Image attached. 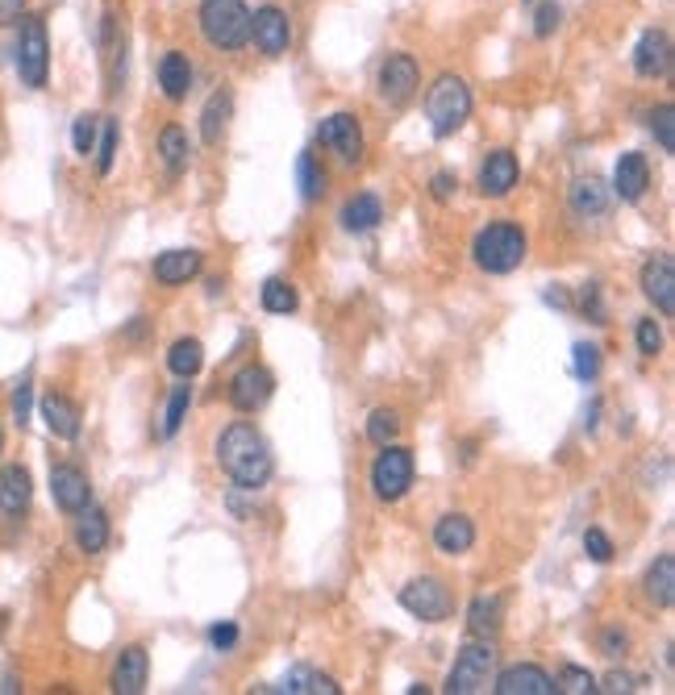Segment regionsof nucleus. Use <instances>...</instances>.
Masks as SVG:
<instances>
[{
    "mask_svg": "<svg viewBox=\"0 0 675 695\" xmlns=\"http://www.w3.org/2000/svg\"><path fill=\"white\" fill-rule=\"evenodd\" d=\"M113 159H117V121L108 117L105 129H101V147H96V171L108 175V171H113Z\"/></svg>",
    "mask_w": 675,
    "mask_h": 695,
    "instance_id": "37998d69",
    "label": "nucleus"
},
{
    "mask_svg": "<svg viewBox=\"0 0 675 695\" xmlns=\"http://www.w3.org/2000/svg\"><path fill=\"white\" fill-rule=\"evenodd\" d=\"M272 692H288V695H338L342 687H338L330 674L313 671V667H293V671L279 679V687H272Z\"/></svg>",
    "mask_w": 675,
    "mask_h": 695,
    "instance_id": "bb28decb",
    "label": "nucleus"
},
{
    "mask_svg": "<svg viewBox=\"0 0 675 695\" xmlns=\"http://www.w3.org/2000/svg\"><path fill=\"white\" fill-rule=\"evenodd\" d=\"M168 367H171V375L192 380V375L205 367V346H201L196 337H180V341L168 350Z\"/></svg>",
    "mask_w": 675,
    "mask_h": 695,
    "instance_id": "473e14b6",
    "label": "nucleus"
},
{
    "mask_svg": "<svg viewBox=\"0 0 675 695\" xmlns=\"http://www.w3.org/2000/svg\"><path fill=\"white\" fill-rule=\"evenodd\" d=\"M492 692L501 695H554V679L534 662L508 667V671L492 674Z\"/></svg>",
    "mask_w": 675,
    "mask_h": 695,
    "instance_id": "dca6fc26",
    "label": "nucleus"
},
{
    "mask_svg": "<svg viewBox=\"0 0 675 695\" xmlns=\"http://www.w3.org/2000/svg\"><path fill=\"white\" fill-rule=\"evenodd\" d=\"M296 288L288 283V279H267L263 283V309L267 313H275V316H288V313H296Z\"/></svg>",
    "mask_w": 675,
    "mask_h": 695,
    "instance_id": "72a5a7b5",
    "label": "nucleus"
},
{
    "mask_svg": "<svg viewBox=\"0 0 675 695\" xmlns=\"http://www.w3.org/2000/svg\"><path fill=\"white\" fill-rule=\"evenodd\" d=\"M159 154H163V167H168L171 179H175V175H184V167H188V159H192L188 134H184L180 126H168L163 134H159Z\"/></svg>",
    "mask_w": 675,
    "mask_h": 695,
    "instance_id": "7c9ffc66",
    "label": "nucleus"
},
{
    "mask_svg": "<svg viewBox=\"0 0 675 695\" xmlns=\"http://www.w3.org/2000/svg\"><path fill=\"white\" fill-rule=\"evenodd\" d=\"M642 296H647V300H651V304L663 316L675 313V267H672V254H654V258H647V267H642Z\"/></svg>",
    "mask_w": 675,
    "mask_h": 695,
    "instance_id": "2eb2a0df",
    "label": "nucleus"
},
{
    "mask_svg": "<svg viewBox=\"0 0 675 695\" xmlns=\"http://www.w3.org/2000/svg\"><path fill=\"white\" fill-rule=\"evenodd\" d=\"M526 251H529L526 230L513 225V221H492V225L476 233V242H471V258H476V267L488 275L517 271V267L526 263Z\"/></svg>",
    "mask_w": 675,
    "mask_h": 695,
    "instance_id": "f03ea898",
    "label": "nucleus"
},
{
    "mask_svg": "<svg viewBox=\"0 0 675 695\" xmlns=\"http://www.w3.org/2000/svg\"><path fill=\"white\" fill-rule=\"evenodd\" d=\"M43 421L46 429H50L55 438H64V442L80 438V408L67 401V396H59V392H46L43 396Z\"/></svg>",
    "mask_w": 675,
    "mask_h": 695,
    "instance_id": "4be33fe9",
    "label": "nucleus"
},
{
    "mask_svg": "<svg viewBox=\"0 0 675 695\" xmlns=\"http://www.w3.org/2000/svg\"><path fill=\"white\" fill-rule=\"evenodd\" d=\"M425 117H430V129L434 138H450L467 126L471 117V88H467L464 76H438L434 88L425 92Z\"/></svg>",
    "mask_w": 675,
    "mask_h": 695,
    "instance_id": "7ed1b4c3",
    "label": "nucleus"
},
{
    "mask_svg": "<svg viewBox=\"0 0 675 695\" xmlns=\"http://www.w3.org/2000/svg\"><path fill=\"white\" fill-rule=\"evenodd\" d=\"M34 500V479H30V471L18 463L0 466V512L4 517H22L25 508Z\"/></svg>",
    "mask_w": 675,
    "mask_h": 695,
    "instance_id": "aec40b11",
    "label": "nucleus"
},
{
    "mask_svg": "<svg viewBox=\"0 0 675 695\" xmlns=\"http://www.w3.org/2000/svg\"><path fill=\"white\" fill-rule=\"evenodd\" d=\"M559 22H563V9H559L554 0H542V4L534 9V34H538V38H550V34L559 30Z\"/></svg>",
    "mask_w": 675,
    "mask_h": 695,
    "instance_id": "c03bdc74",
    "label": "nucleus"
},
{
    "mask_svg": "<svg viewBox=\"0 0 675 695\" xmlns=\"http://www.w3.org/2000/svg\"><path fill=\"white\" fill-rule=\"evenodd\" d=\"M584 549H588L592 563H613V542L600 529H588V533H584Z\"/></svg>",
    "mask_w": 675,
    "mask_h": 695,
    "instance_id": "a18cd8bd",
    "label": "nucleus"
},
{
    "mask_svg": "<svg viewBox=\"0 0 675 695\" xmlns=\"http://www.w3.org/2000/svg\"><path fill=\"white\" fill-rule=\"evenodd\" d=\"M188 408H192V387H188V380H184L180 387H171L168 417H163V438H175V433H180V425H184V417H188Z\"/></svg>",
    "mask_w": 675,
    "mask_h": 695,
    "instance_id": "f704fd0d",
    "label": "nucleus"
},
{
    "mask_svg": "<svg viewBox=\"0 0 675 695\" xmlns=\"http://www.w3.org/2000/svg\"><path fill=\"white\" fill-rule=\"evenodd\" d=\"M30 401H34V383L25 375L18 383V392H13V417H18V425H30Z\"/></svg>",
    "mask_w": 675,
    "mask_h": 695,
    "instance_id": "de8ad7c7",
    "label": "nucleus"
},
{
    "mask_svg": "<svg viewBox=\"0 0 675 695\" xmlns=\"http://www.w3.org/2000/svg\"><path fill=\"white\" fill-rule=\"evenodd\" d=\"M647 192H651V163H647V154H638V150L621 154L617 167H613V196L626 200V205H638Z\"/></svg>",
    "mask_w": 675,
    "mask_h": 695,
    "instance_id": "ddd939ff",
    "label": "nucleus"
},
{
    "mask_svg": "<svg viewBox=\"0 0 675 695\" xmlns=\"http://www.w3.org/2000/svg\"><path fill=\"white\" fill-rule=\"evenodd\" d=\"M296 179H300V196H305V200H321V192H325V171L317 167L313 154H300V159H296Z\"/></svg>",
    "mask_w": 675,
    "mask_h": 695,
    "instance_id": "c9c22d12",
    "label": "nucleus"
},
{
    "mask_svg": "<svg viewBox=\"0 0 675 695\" xmlns=\"http://www.w3.org/2000/svg\"><path fill=\"white\" fill-rule=\"evenodd\" d=\"M517 179H522V167H517L513 150H492L484 159V167H480V192L492 196V200L508 196V192L517 188Z\"/></svg>",
    "mask_w": 675,
    "mask_h": 695,
    "instance_id": "a211bd4d",
    "label": "nucleus"
},
{
    "mask_svg": "<svg viewBox=\"0 0 675 695\" xmlns=\"http://www.w3.org/2000/svg\"><path fill=\"white\" fill-rule=\"evenodd\" d=\"M434 546L443 549V554H467V549L476 546V525H471V517H464V512H446L443 521L434 525Z\"/></svg>",
    "mask_w": 675,
    "mask_h": 695,
    "instance_id": "412c9836",
    "label": "nucleus"
},
{
    "mask_svg": "<svg viewBox=\"0 0 675 695\" xmlns=\"http://www.w3.org/2000/svg\"><path fill=\"white\" fill-rule=\"evenodd\" d=\"M651 134L659 138V150H663V154H675V108L672 105L651 108Z\"/></svg>",
    "mask_w": 675,
    "mask_h": 695,
    "instance_id": "4c0bfd02",
    "label": "nucleus"
},
{
    "mask_svg": "<svg viewBox=\"0 0 675 695\" xmlns=\"http://www.w3.org/2000/svg\"><path fill=\"white\" fill-rule=\"evenodd\" d=\"M626 650H630V637H626V629L609 625V629L600 633V653H605V658H626Z\"/></svg>",
    "mask_w": 675,
    "mask_h": 695,
    "instance_id": "49530a36",
    "label": "nucleus"
},
{
    "mask_svg": "<svg viewBox=\"0 0 675 695\" xmlns=\"http://www.w3.org/2000/svg\"><path fill=\"white\" fill-rule=\"evenodd\" d=\"M201 34L213 50H242L251 43L247 0H201Z\"/></svg>",
    "mask_w": 675,
    "mask_h": 695,
    "instance_id": "20e7f679",
    "label": "nucleus"
},
{
    "mask_svg": "<svg viewBox=\"0 0 675 695\" xmlns=\"http://www.w3.org/2000/svg\"><path fill=\"white\" fill-rule=\"evenodd\" d=\"M18 76L25 88H46L50 76V38H46L43 18H22V34H18Z\"/></svg>",
    "mask_w": 675,
    "mask_h": 695,
    "instance_id": "423d86ee",
    "label": "nucleus"
},
{
    "mask_svg": "<svg viewBox=\"0 0 675 695\" xmlns=\"http://www.w3.org/2000/svg\"><path fill=\"white\" fill-rule=\"evenodd\" d=\"M492 674H496V650L492 641H467L455 667L446 674V692L450 695H480L492 687Z\"/></svg>",
    "mask_w": 675,
    "mask_h": 695,
    "instance_id": "39448f33",
    "label": "nucleus"
},
{
    "mask_svg": "<svg viewBox=\"0 0 675 695\" xmlns=\"http://www.w3.org/2000/svg\"><path fill=\"white\" fill-rule=\"evenodd\" d=\"M554 692H563V695H588V692H596V679H592L584 667H563V671L554 674Z\"/></svg>",
    "mask_w": 675,
    "mask_h": 695,
    "instance_id": "58836bf2",
    "label": "nucleus"
},
{
    "mask_svg": "<svg viewBox=\"0 0 675 695\" xmlns=\"http://www.w3.org/2000/svg\"><path fill=\"white\" fill-rule=\"evenodd\" d=\"M401 609L413 612L417 621H425V625H438V621H446L450 612H455V595H450V588H446L443 579H413L409 588L401 591Z\"/></svg>",
    "mask_w": 675,
    "mask_h": 695,
    "instance_id": "6e6552de",
    "label": "nucleus"
},
{
    "mask_svg": "<svg viewBox=\"0 0 675 695\" xmlns=\"http://www.w3.org/2000/svg\"><path fill=\"white\" fill-rule=\"evenodd\" d=\"M196 275H201V251H168L155 258V279L168 288H180Z\"/></svg>",
    "mask_w": 675,
    "mask_h": 695,
    "instance_id": "5701e85b",
    "label": "nucleus"
},
{
    "mask_svg": "<svg viewBox=\"0 0 675 695\" xmlns=\"http://www.w3.org/2000/svg\"><path fill=\"white\" fill-rule=\"evenodd\" d=\"M272 392H275L272 371L259 367V362H247V367L230 380V404L238 413H259L263 404L272 401Z\"/></svg>",
    "mask_w": 675,
    "mask_h": 695,
    "instance_id": "f8f14e48",
    "label": "nucleus"
},
{
    "mask_svg": "<svg viewBox=\"0 0 675 695\" xmlns=\"http://www.w3.org/2000/svg\"><path fill=\"white\" fill-rule=\"evenodd\" d=\"M50 496H55V505L64 508V512H84L92 505V484H88V475L80 466L71 463H59L50 471Z\"/></svg>",
    "mask_w": 675,
    "mask_h": 695,
    "instance_id": "4468645a",
    "label": "nucleus"
},
{
    "mask_svg": "<svg viewBox=\"0 0 675 695\" xmlns=\"http://www.w3.org/2000/svg\"><path fill=\"white\" fill-rule=\"evenodd\" d=\"M230 113H233V96L221 88V92H213L209 105H205V113H201V138L209 142V147H217L221 142V134H226V126H230Z\"/></svg>",
    "mask_w": 675,
    "mask_h": 695,
    "instance_id": "c756f323",
    "label": "nucleus"
},
{
    "mask_svg": "<svg viewBox=\"0 0 675 695\" xmlns=\"http://www.w3.org/2000/svg\"><path fill=\"white\" fill-rule=\"evenodd\" d=\"M96 126H101V117H92V113H80L76 117V126H71V147H76V154H92L96 150Z\"/></svg>",
    "mask_w": 675,
    "mask_h": 695,
    "instance_id": "ea45409f",
    "label": "nucleus"
},
{
    "mask_svg": "<svg viewBox=\"0 0 675 695\" xmlns=\"http://www.w3.org/2000/svg\"><path fill=\"white\" fill-rule=\"evenodd\" d=\"M376 84H380V96L388 101L392 108H404L413 96H417V84H422V71H417V59L413 55H388L380 63V76H376Z\"/></svg>",
    "mask_w": 675,
    "mask_h": 695,
    "instance_id": "1a4fd4ad",
    "label": "nucleus"
},
{
    "mask_svg": "<svg viewBox=\"0 0 675 695\" xmlns=\"http://www.w3.org/2000/svg\"><path fill=\"white\" fill-rule=\"evenodd\" d=\"M209 641H213V650H233V641H238V625H233V621H221V625H213Z\"/></svg>",
    "mask_w": 675,
    "mask_h": 695,
    "instance_id": "09e8293b",
    "label": "nucleus"
},
{
    "mask_svg": "<svg viewBox=\"0 0 675 695\" xmlns=\"http://www.w3.org/2000/svg\"><path fill=\"white\" fill-rule=\"evenodd\" d=\"M397 433H401V417H397L392 408H376L371 421H367V438L376 445H388V442H397Z\"/></svg>",
    "mask_w": 675,
    "mask_h": 695,
    "instance_id": "e433bc0d",
    "label": "nucleus"
},
{
    "mask_svg": "<svg viewBox=\"0 0 675 695\" xmlns=\"http://www.w3.org/2000/svg\"><path fill=\"white\" fill-rule=\"evenodd\" d=\"M584 313H588L596 325L605 321V309H600V288H596V283H588V288H584Z\"/></svg>",
    "mask_w": 675,
    "mask_h": 695,
    "instance_id": "603ef678",
    "label": "nucleus"
},
{
    "mask_svg": "<svg viewBox=\"0 0 675 695\" xmlns=\"http://www.w3.org/2000/svg\"><path fill=\"white\" fill-rule=\"evenodd\" d=\"M147 674H150V658L142 646H126L113 662V692L117 695H142L147 692Z\"/></svg>",
    "mask_w": 675,
    "mask_h": 695,
    "instance_id": "6ab92c4d",
    "label": "nucleus"
},
{
    "mask_svg": "<svg viewBox=\"0 0 675 695\" xmlns=\"http://www.w3.org/2000/svg\"><path fill=\"white\" fill-rule=\"evenodd\" d=\"M663 350V329H659V321L647 316V321H638V355L642 359H654Z\"/></svg>",
    "mask_w": 675,
    "mask_h": 695,
    "instance_id": "79ce46f5",
    "label": "nucleus"
},
{
    "mask_svg": "<svg viewBox=\"0 0 675 695\" xmlns=\"http://www.w3.org/2000/svg\"><path fill=\"white\" fill-rule=\"evenodd\" d=\"M501 612H505V600L501 595H476L471 609H467V625L476 637H492L501 629Z\"/></svg>",
    "mask_w": 675,
    "mask_h": 695,
    "instance_id": "2f4dec72",
    "label": "nucleus"
},
{
    "mask_svg": "<svg viewBox=\"0 0 675 695\" xmlns=\"http://www.w3.org/2000/svg\"><path fill=\"white\" fill-rule=\"evenodd\" d=\"M596 692H613V695H630V692H638V679L633 674H626V671H613L609 679H605V687H596Z\"/></svg>",
    "mask_w": 675,
    "mask_h": 695,
    "instance_id": "8fccbe9b",
    "label": "nucleus"
},
{
    "mask_svg": "<svg viewBox=\"0 0 675 695\" xmlns=\"http://www.w3.org/2000/svg\"><path fill=\"white\" fill-rule=\"evenodd\" d=\"M159 88H163V96L168 101H184L192 88V63L184 50H168L163 59H159Z\"/></svg>",
    "mask_w": 675,
    "mask_h": 695,
    "instance_id": "393cba45",
    "label": "nucleus"
},
{
    "mask_svg": "<svg viewBox=\"0 0 675 695\" xmlns=\"http://www.w3.org/2000/svg\"><path fill=\"white\" fill-rule=\"evenodd\" d=\"M25 18V0H0V25H13Z\"/></svg>",
    "mask_w": 675,
    "mask_h": 695,
    "instance_id": "864d4df0",
    "label": "nucleus"
},
{
    "mask_svg": "<svg viewBox=\"0 0 675 695\" xmlns=\"http://www.w3.org/2000/svg\"><path fill=\"white\" fill-rule=\"evenodd\" d=\"M633 71L642 80H659V76L672 71V43H667L663 30H647L638 38V46H633Z\"/></svg>",
    "mask_w": 675,
    "mask_h": 695,
    "instance_id": "f3484780",
    "label": "nucleus"
},
{
    "mask_svg": "<svg viewBox=\"0 0 675 695\" xmlns=\"http://www.w3.org/2000/svg\"><path fill=\"white\" fill-rule=\"evenodd\" d=\"M647 600H651L654 609H672V600H675V558L672 554L654 558V567L647 570Z\"/></svg>",
    "mask_w": 675,
    "mask_h": 695,
    "instance_id": "c85d7f7f",
    "label": "nucleus"
},
{
    "mask_svg": "<svg viewBox=\"0 0 675 695\" xmlns=\"http://www.w3.org/2000/svg\"><path fill=\"white\" fill-rule=\"evenodd\" d=\"M380 221H384V205H380V196H371V192H359V196H351V200L342 205V225L351 233L376 230Z\"/></svg>",
    "mask_w": 675,
    "mask_h": 695,
    "instance_id": "a878e982",
    "label": "nucleus"
},
{
    "mask_svg": "<svg viewBox=\"0 0 675 695\" xmlns=\"http://www.w3.org/2000/svg\"><path fill=\"white\" fill-rule=\"evenodd\" d=\"M76 546L84 554H101L108 546V512L105 508H92L88 505L84 512H76Z\"/></svg>",
    "mask_w": 675,
    "mask_h": 695,
    "instance_id": "cd10ccee",
    "label": "nucleus"
},
{
    "mask_svg": "<svg viewBox=\"0 0 675 695\" xmlns=\"http://www.w3.org/2000/svg\"><path fill=\"white\" fill-rule=\"evenodd\" d=\"M609 205H613V188H605V179L584 175V179L571 184V209L580 212V217H605Z\"/></svg>",
    "mask_w": 675,
    "mask_h": 695,
    "instance_id": "b1692460",
    "label": "nucleus"
},
{
    "mask_svg": "<svg viewBox=\"0 0 675 695\" xmlns=\"http://www.w3.org/2000/svg\"><path fill=\"white\" fill-rule=\"evenodd\" d=\"M251 38L267 59L288 55V46H293V22H288V13H284V9H275V4L254 9L251 13Z\"/></svg>",
    "mask_w": 675,
    "mask_h": 695,
    "instance_id": "9b49d317",
    "label": "nucleus"
},
{
    "mask_svg": "<svg viewBox=\"0 0 675 695\" xmlns=\"http://www.w3.org/2000/svg\"><path fill=\"white\" fill-rule=\"evenodd\" d=\"M413 454L404 450V445L388 442L380 445V459L371 463V487H376V496L388 500V505H397L404 491L413 487Z\"/></svg>",
    "mask_w": 675,
    "mask_h": 695,
    "instance_id": "0eeeda50",
    "label": "nucleus"
},
{
    "mask_svg": "<svg viewBox=\"0 0 675 695\" xmlns=\"http://www.w3.org/2000/svg\"><path fill=\"white\" fill-rule=\"evenodd\" d=\"M571 355H575V359H571V371H575V375H580L584 383H592L596 375H600V350H596V346L580 341Z\"/></svg>",
    "mask_w": 675,
    "mask_h": 695,
    "instance_id": "a19ab883",
    "label": "nucleus"
},
{
    "mask_svg": "<svg viewBox=\"0 0 675 695\" xmlns=\"http://www.w3.org/2000/svg\"><path fill=\"white\" fill-rule=\"evenodd\" d=\"M0 454H4V433H0Z\"/></svg>",
    "mask_w": 675,
    "mask_h": 695,
    "instance_id": "5fc2aeb1",
    "label": "nucleus"
},
{
    "mask_svg": "<svg viewBox=\"0 0 675 695\" xmlns=\"http://www.w3.org/2000/svg\"><path fill=\"white\" fill-rule=\"evenodd\" d=\"M455 188H459V179H455L450 171H438V175L430 179V192H434V200H450V196H455Z\"/></svg>",
    "mask_w": 675,
    "mask_h": 695,
    "instance_id": "3c124183",
    "label": "nucleus"
},
{
    "mask_svg": "<svg viewBox=\"0 0 675 695\" xmlns=\"http://www.w3.org/2000/svg\"><path fill=\"white\" fill-rule=\"evenodd\" d=\"M317 142L325 150H334L342 163H359L363 159V129H359V117L355 113H330V117H321V126H317Z\"/></svg>",
    "mask_w": 675,
    "mask_h": 695,
    "instance_id": "9d476101",
    "label": "nucleus"
},
{
    "mask_svg": "<svg viewBox=\"0 0 675 695\" xmlns=\"http://www.w3.org/2000/svg\"><path fill=\"white\" fill-rule=\"evenodd\" d=\"M217 466H221L242 491H254V487H263L272 479V471H275L272 445H267V438H263L251 421H233L230 429H221V438H217Z\"/></svg>",
    "mask_w": 675,
    "mask_h": 695,
    "instance_id": "f257e3e1",
    "label": "nucleus"
}]
</instances>
